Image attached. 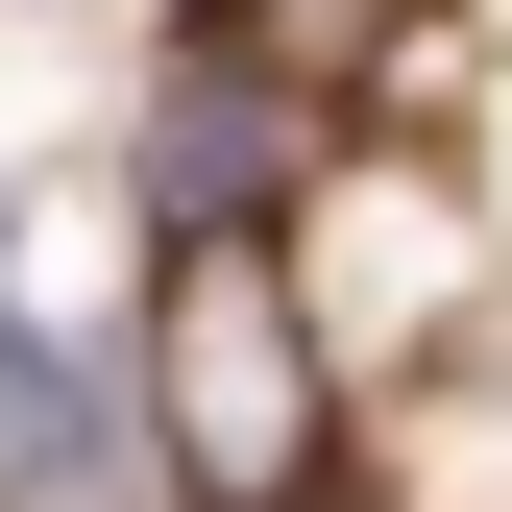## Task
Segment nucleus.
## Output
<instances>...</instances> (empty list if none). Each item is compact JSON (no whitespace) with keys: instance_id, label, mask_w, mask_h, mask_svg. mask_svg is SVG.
<instances>
[{"instance_id":"obj_1","label":"nucleus","mask_w":512,"mask_h":512,"mask_svg":"<svg viewBox=\"0 0 512 512\" xmlns=\"http://www.w3.org/2000/svg\"><path fill=\"white\" fill-rule=\"evenodd\" d=\"M147 439H171V488L196 512H317L342 488V342L293 317L269 244H171V293H147Z\"/></svg>"},{"instance_id":"obj_2","label":"nucleus","mask_w":512,"mask_h":512,"mask_svg":"<svg viewBox=\"0 0 512 512\" xmlns=\"http://www.w3.org/2000/svg\"><path fill=\"white\" fill-rule=\"evenodd\" d=\"M293 147H317V122H293V74H244V49H196V74H171V122H147V220H171V244L269 220V196H293Z\"/></svg>"},{"instance_id":"obj_3","label":"nucleus","mask_w":512,"mask_h":512,"mask_svg":"<svg viewBox=\"0 0 512 512\" xmlns=\"http://www.w3.org/2000/svg\"><path fill=\"white\" fill-rule=\"evenodd\" d=\"M366 25H415V0H196V49H244V74H342Z\"/></svg>"},{"instance_id":"obj_4","label":"nucleus","mask_w":512,"mask_h":512,"mask_svg":"<svg viewBox=\"0 0 512 512\" xmlns=\"http://www.w3.org/2000/svg\"><path fill=\"white\" fill-rule=\"evenodd\" d=\"M74 439H98V391H74L49 342H0V512H25V488H74Z\"/></svg>"}]
</instances>
